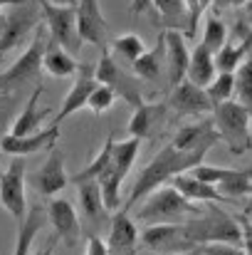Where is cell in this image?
Here are the masks:
<instances>
[{
	"instance_id": "cell-2",
	"label": "cell",
	"mask_w": 252,
	"mask_h": 255,
	"mask_svg": "<svg viewBox=\"0 0 252 255\" xmlns=\"http://www.w3.org/2000/svg\"><path fill=\"white\" fill-rule=\"evenodd\" d=\"M185 233L188 238L200 248L205 243H233V246H243V228L238 223V218H233L230 213H225L218 206H205L200 208L193 218H188L185 223Z\"/></svg>"
},
{
	"instance_id": "cell-3",
	"label": "cell",
	"mask_w": 252,
	"mask_h": 255,
	"mask_svg": "<svg viewBox=\"0 0 252 255\" xmlns=\"http://www.w3.org/2000/svg\"><path fill=\"white\" fill-rule=\"evenodd\" d=\"M200 211L198 203L188 201L180 196L170 183L156 188L144 198V203L136 211V221L144 226H156V223H185Z\"/></svg>"
},
{
	"instance_id": "cell-21",
	"label": "cell",
	"mask_w": 252,
	"mask_h": 255,
	"mask_svg": "<svg viewBox=\"0 0 252 255\" xmlns=\"http://www.w3.org/2000/svg\"><path fill=\"white\" fill-rule=\"evenodd\" d=\"M166 117V104H151V102H141L139 107H134V114L129 119V136H136V139H149L164 122Z\"/></svg>"
},
{
	"instance_id": "cell-10",
	"label": "cell",
	"mask_w": 252,
	"mask_h": 255,
	"mask_svg": "<svg viewBox=\"0 0 252 255\" xmlns=\"http://www.w3.org/2000/svg\"><path fill=\"white\" fill-rule=\"evenodd\" d=\"M94 77H96V82H101V85H109L114 92H116V97H121V99H126L131 107H139L141 102H144V97H141V87H139V77L134 75H126L116 62H114V57L111 55H101V60L96 62V67H94Z\"/></svg>"
},
{
	"instance_id": "cell-26",
	"label": "cell",
	"mask_w": 252,
	"mask_h": 255,
	"mask_svg": "<svg viewBox=\"0 0 252 255\" xmlns=\"http://www.w3.org/2000/svg\"><path fill=\"white\" fill-rule=\"evenodd\" d=\"M80 62L65 50L60 47L55 40L47 42V50H45V57H42V70L52 77H75L80 72Z\"/></svg>"
},
{
	"instance_id": "cell-4",
	"label": "cell",
	"mask_w": 252,
	"mask_h": 255,
	"mask_svg": "<svg viewBox=\"0 0 252 255\" xmlns=\"http://www.w3.org/2000/svg\"><path fill=\"white\" fill-rule=\"evenodd\" d=\"M250 119L252 112L235 99H228L213 107V124L220 134V141H225L233 156H243L245 151L252 149Z\"/></svg>"
},
{
	"instance_id": "cell-44",
	"label": "cell",
	"mask_w": 252,
	"mask_h": 255,
	"mask_svg": "<svg viewBox=\"0 0 252 255\" xmlns=\"http://www.w3.org/2000/svg\"><path fill=\"white\" fill-rule=\"evenodd\" d=\"M151 7V0H134L131 2V12L134 15H139V12H144V10H149Z\"/></svg>"
},
{
	"instance_id": "cell-32",
	"label": "cell",
	"mask_w": 252,
	"mask_h": 255,
	"mask_svg": "<svg viewBox=\"0 0 252 255\" xmlns=\"http://www.w3.org/2000/svg\"><path fill=\"white\" fill-rule=\"evenodd\" d=\"M235 102L252 112V57H245L235 70Z\"/></svg>"
},
{
	"instance_id": "cell-47",
	"label": "cell",
	"mask_w": 252,
	"mask_h": 255,
	"mask_svg": "<svg viewBox=\"0 0 252 255\" xmlns=\"http://www.w3.org/2000/svg\"><path fill=\"white\" fill-rule=\"evenodd\" d=\"M243 216H248V218H252V201L245 206V211H243Z\"/></svg>"
},
{
	"instance_id": "cell-11",
	"label": "cell",
	"mask_w": 252,
	"mask_h": 255,
	"mask_svg": "<svg viewBox=\"0 0 252 255\" xmlns=\"http://www.w3.org/2000/svg\"><path fill=\"white\" fill-rule=\"evenodd\" d=\"M252 52V25L238 22L235 32H228L225 45L215 52V67L218 72H235L240 62Z\"/></svg>"
},
{
	"instance_id": "cell-17",
	"label": "cell",
	"mask_w": 252,
	"mask_h": 255,
	"mask_svg": "<svg viewBox=\"0 0 252 255\" xmlns=\"http://www.w3.org/2000/svg\"><path fill=\"white\" fill-rule=\"evenodd\" d=\"M70 183L67 178V166H65V156L57 146H50V156L42 164V169L32 176V186L35 191H40L42 196H55L60 191H65Z\"/></svg>"
},
{
	"instance_id": "cell-6",
	"label": "cell",
	"mask_w": 252,
	"mask_h": 255,
	"mask_svg": "<svg viewBox=\"0 0 252 255\" xmlns=\"http://www.w3.org/2000/svg\"><path fill=\"white\" fill-rule=\"evenodd\" d=\"M47 42H50V32H47L45 22H40V25L32 30V42H30V47L10 65V70H7L5 75H0V92H2L5 87L25 85L27 80H32V77L40 75Z\"/></svg>"
},
{
	"instance_id": "cell-35",
	"label": "cell",
	"mask_w": 252,
	"mask_h": 255,
	"mask_svg": "<svg viewBox=\"0 0 252 255\" xmlns=\"http://www.w3.org/2000/svg\"><path fill=\"white\" fill-rule=\"evenodd\" d=\"M111 47H114V52H116L121 60H126L129 65H131L134 60H139V57L146 52V45H144V40H141L139 35H134V32L119 35V37L111 42Z\"/></svg>"
},
{
	"instance_id": "cell-48",
	"label": "cell",
	"mask_w": 252,
	"mask_h": 255,
	"mask_svg": "<svg viewBox=\"0 0 252 255\" xmlns=\"http://www.w3.org/2000/svg\"><path fill=\"white\" fill-rule=\"evenodd\" d=\"M180 255H200V248H195V251H188V253H180Z\"/></svg>"
},
{
	"instance_id": "cell-27",
	"label": "cell",
	"mask_w": 252,
	"mask_h": 255,
	"mask_svg": "<svg viewBox=\"0 0 252 255\" xmlns=\"http://www.w3.org/2000/svg\"><path fill=\"white\" fill-rule=\"evenodd\" d=\"M151 7L156 10L164 30H178L185 35L188 30V10L183 0H151Z\"/></svg>"
},
{
	"instance_id": "cell-41",
	"label": "cell",
	"mask_w": 252,
	"mask_h": 255,
	"mask_svg": "<svg viewBox=\"0 0 252 255\" xmlns=\"http://www.w3.org/2000/svg\"><path fill=\"white\" fill-rule=\"evenodd\" d=\"M238 223L243 228V251H245V255H252V218L240 216Z\"/></svg>"
},
{
	"instance_id": "cell-51",
	"label": "cell",
	"mask_w": 252,
	"mask_h": 255,
	"mask_svg": "<svg viewBox=\"0 0 252 255\" xmlns=\"http://www.w3.org/2000/svg\"><path fill=\"white\" fill-rule=\"evenodd\" d=\"M250 57H252V52H250Z\"/></svg>"
},
{
	"instance_id": "cell-49",
	"label": "cell",
	"mask_w": 252,
	"mask_h": 255,
	"mask_svg": "<svg viewBox=\"0 0 252 255\" xmlns=\"http://www.w3.org/2000/svg\"><path fill=\"white\" fill-rule=\"evenodd\" d=\"M245 171H248V176L252 178V164H250V166H245Z\"/></svg>"
},
{
	"instance_id": "cell-16",
	"label": "cell",
	"mask_w": 252,
	"mask_h": 255,
	"mask_svg": "<svg viewBox=\"0 0 252 255\" xmlns=\"http://www.w3.org/2000/svg\"><path fill=\"white\" fill-rule=\"evenodd\" d=\"M164 42H166V82L175 87L185 80L188 62H190V47L183 32L178 30H164Z\"/></svg>"
},
{
	"instance_id": "cell-37",
	"label": "cell",
	"mask_w": 252,
	"mask_h": 255,
	"mask_svg": "<svg viewBox=\"0 0 252 255\" xmlns=\"http://www.w3.org/2000/svg\"><path fill=\"white\" fill-rule=\"evenodd\" d=\"M185 10H188V30H185V40H193L198 35V25L203 20V15L213 7V0H183Z\"/></svg>"
},
{
	"instance_id": "cell-40",
	"label": "cell",
	"mask_w": 252,
	"mask_h": 255,
	"mask_svg": "<svg viewBox=\"0 0 252 255\" xmlns=\"http://www.w3.org/2000/svg\"><path fill=\"white\" fill-rule=\"evenodd\" d=\"M84 255H109L106 241L99 238L96 233H89V238H86V253Z\"/></svg>"
},
{
	"instance_id": "cell-7",
	"label": "cell",
	"mask_w": 252,
	"mask_h": 255,
	"mask_svg": "<svg viewBox=\"0 0 252 255\" xmlns=\"http://www.w3.org/2000/svg\"><path fill=\"white\" fill-rule=\"evenodd\" d=\"M42 20L40 5H32L30 0L12 5V10L0 12V55L22 45L27 40V32L35 30Z\"/></svg>"
},
{
	"instance_id": "cell-46",
	"label": "cell",
	"mask_w": 252,
	"mask_h": 255,
	"mask_svg": "<svg viewBox=\"0 0 252 255\" xmlns=\"http://www.w3.org/2000/svg\"><path fill=\"white\" fill-rule=\"evenodd\" d=\"M245 22H248V25H252V0L245 5Z\"/></svg>"
},
{
	"instance_id": "cell-50",
	"label": "cell",
	"mask_w": 252,
	"mask_h": 255,
	"mask_svg": "<svg viewBox=\"0 0 252 255\" xmlns=\"http://www.w3.org/2000/svg\"><path fill=\"white\" fill-rule=\"evenodd\" d=\"M250 131H252V119H250Z\"/></svg>"
},
{
	"instance_id": "cell-20",
	"label": "cell",
	"mask_w": 252,
	"mask_h": 255,
	"mask_svg": "<svg viewBox=\"0 0 252 255\" xmlns=\"http://www.w3.org/2000/svg\"><path fill=\"white\" fill-rule=\"evenodd\" d=\"M168 183H170L180 196H185V198L193 201V203H223V201H228L213 183H205V181L195 178L190 171L175 173Z\"/></svg>"
},
{
	"instance_id": "cell-19",
	"label": "cell",
	"mask_w": 252,
	"mask_h": 255,
	"mask_svg": "<svg viewBox=\"0 0 252 255\" xmlns=\"http://www.w3.org/2000/svg\"><path fill=\"white\" fill-rule=\"evenodd\" d=\"M47 218H50L55 233L60 236V241H67L70 246H75L80 241V216L67 198H50Z\"/></svg>"
},
{
	"instance_id": "cell-12",
	"label": "cell",
	"mask_w": 252,
	"mask_h": 255,
	"mask_svg": "<svg viewBox=\"0 0 252 255\" xmlns=\"http://www.w3.org/2000/svg\"><path fill=\"white\" fill-rule=\"evenodd\" d=\"M57 139H60V124H50L47 129H40V131H32L25 136L5 134V136H0V149L7 156H30V154L55 146Z\"/></svg>"
},
{
	"instance_id": "cell-5",
	"label": "cell",
	"mask_w": 252,
	"mask_h": 255,
	"mask_svg": "<svg viewBox=\"0 0 252 255\" xmlns=\"http://www.w3.org/2000/svg\"><path fill=\"white\" fill-rule=\"evenodd\" d=\"M40 12H42V22L50 32V40H55L60 47H65L70 55L82 50V37L77 30V7H65V5H55L50 0H37Z\"/></svg>"
},
{
	"instance_id": "cell-43",
	"label": "cell",
	"mask_w": 252,
	"mask_h": 255,
	"mask_svg": "<svg viewBox=\"0 0 252 255\" xmlns=\"http://www.w3.org/2000/svg\"><path fill=\"white\" fill-rule=\"evenodd\" d=\"M57 243H60V236L55 233V236H52V238H50V241H47V243H45L40 251H35V253H30V255H52V253H55V248H57Z\"/></svg>"
},
{
	"instance_id": "cell-29",
	"label": "cell",
	"mask_w": 252,
	"mask_h": 255,
	"mask_svg": "<svg viewBox=\"0 0 252 255\" xmlns=\"http://www.w3.org/2000/svg\"><path fill=\"white\" fill-rule=\"evenodd\" d=\"M139 149H141V139H136V136H129L124 141H114V156H111V166L109 169L126 176L131 171V166H134L136 156H139Z\"/></svg>"
},
{
	"instance_id": "cell-30",
	"label": "cell",
	"mask_w": 252,
	"mask_h": 255,
	"mask_svg": "<svg viewBox=\"0 0 252 255\" xmlns=\"http://www.w3.org/2000/svg\"><path fill=\"white\" fill-rule=\"evenodd\" d=\"M80 186V206H82L84 216L89 221H99L101 218V211H104V201H101V188H99V181H82L77 183Z\"/></svg>"
},
{
	"instance_id": "cell-34",
	"label": "cell",
	"mask_w": 252,
	"mask_h": 255,
	"mask_svg": "<svg viewBox=\"0 0 252 255\" xmlns=\"http://www.w3.org/2000/svg\"><path fill=\"white\" fill-rule=\"evenodd\" d=\"M205 92H208L213 107H215V104H223V102H228V99H233V97H235V72H218L215 80L205 87Z\"/></svg>"
},
{
	"instance_id": "cell-28",
	"label": "cell",
	"mask_w": 252,
	"mask_h": 255,
	"mask_svg": "<svg viewBox=\"0 0 252 255\" xmlns=\"http://www.w3.org/2000/svg\"><path fill=\"white\" fill-rule=\"evenodd\" d=\"M111 156H114V136H106L101 151L91 159L89 166H84L80 173H75L72 181H75V183H82V181H96L104 171H109V166H111Z\"/></svg>"
},
{
	"instance_id": "cell-22",
	"label": "cell",
	"mask_w": 252,
	"mask_h": 255,
	"mask_svg": "<svg viewBox=\"0 0 252 255\" xmlns=\"http://www.w3.org/2000/svg\"><path fill=\"white\" fill-rule=\"evenodd\" d=\"M47 221L50 218H47V211L42 206H37V203L30 206L27 213H25V218L20 221V231H17V241H15L12 255H30V248H32L37 233L45 228Z\"/></svg>"
},
{
	"instance_id": "cell-14",
	"label": "cell",
	"mask_w": 252,
	"mask_h": 255,
	"mask_svg": "<svg viewBox=\"0 0 252 255\" xmlns=\"http://www.w3.org/2000/svg\"><path fill=\"white\" fill-rule=\"evenodd\" d=\"M218 141H220V134L213 124V117H210V119H200L195 124L180 127L170 144L180 151H203V154H208Z\"/></svg>"
},
{
	"instance_id": "cell-1",
	"label": "cell",
	"mask_w": 252,
	"mask_h": 255,
	"mask_svg": "<svg viewBox=\"0 0 252 255\" xmlns=\"http://www.w3.org/2000/svg\"><path fill=\"white\" fill-rule=\"evenodd\" d=\"M203 159H205L203 151H180V149H175L173 144H168L166 149H161V151L144 166V171L139 173V178H136V183H134V188H131V193H129V198H126L124 211L134 208V206L141 203L149 193H154L156 188L166 186L175 173L195 169L198 164H203Z\"/></svg>"
},
{
	"instance_id": "cell-18",
	"label": "cell",
	"mask_w": 252,
	"mask_h": 255,
	"mask_svg": "<svg viewBox=\"0 0 252 255\" xmlns=\"http://www.w3.org/2000/svg\"><path fill=\"white\" fill-rule=\"evenodd\" d=\"M96 85H99V82H96V77H94V67L82 65L80 72L75 75V82L70 87L67 97L62 99V107H60V112L55 114L52 124H62L67 117H72L75 112L84 109V107H86V99H89V94H91V89Z\"/></svg>"
},
{
	"instance_id": "cell-33",
	"label": "cell",
	"mask_w": 252,
	"mask_h": 255,
	"mask_svg": "<svg viewBox=\"0 0 252 255\" xmlns=\"http://www.w3.org/2000/svg\"><path fill=\"white\" fill-rule=\"evenodd\" d=\"M228 27H225V22L215 15V12H208V17H205V30H203V45L208 47V50H213V52H218L223 45H225V40H228Z\"/></svg>"
},
{
	"instance_id": "cell-23",
	"label": "cell",
	"mask_w": 252,
	"mask_h": 255,
	"mask_svg": "<svg viewBox=\"0 0 252 255\" xmlns=\"http://www.w3.org/2000/svg\"><path fill=\"white\" fill-rule=\"evenodd\" d=\"M40 94H42V87L37 85L35 87V92L30 94L25 109L17 114V119H15V124H12V129H10V134H15V136H25V134L40 131L42 122H45V119L50 117V112H52V109H42V107H40Z\"/></svg>"
},
{
	"instance_id": "cell-31",
	"label": "cell",
	"mask_w": 252,
	"mask_h": 255,
	"mask_svg": "<svg viewBox=\"0 0 252 255\" xmlns=\"http://www.w3.org/2000/svg\"><path fill=\"white\" fill-rule=\"evenodd\" d=\"M225 198H240V196H248L252 193V178L248 176L245 169H230L228 176L215 186Z\"/></svg>"
},
{
	"instance_id": "cell-13",
	"label": "cell",
	"mask_w": 252,
	"mask_h": 255,
	"mask_svg": "<svg viewBox=\"0 0 252 255\" xmlns=\"http://www.w3.org/2000/svg\"><path fill=\"white\" fill-rule=\"evenodd\" d=\"M170 99H168V107L178 114H185V117H203L208 112H213V102L205 92V87L195 85L190 80H183L175 87H170Z\"/></svg>"
},
{
	"instance_id": "cell-45",
	"label": "cell",
	"mask_w": 252,
	"mask_h": 255,
	"mask_svg": "<svg viewBox=\"0 0 252 255\" xmlns=\"http://www.w3.org/2000/svg\"><path fill=\"white\" fill-rule=\"evenodd\" d=\"M50 2H55V5H65V7H77L80 0H50Z\"/></svg>"
},
{
	"instance_id": "cell-42",
	"label": "cell",
	"mask_w": 252,
	"mask_h": 255,
	"mask_svg": "<svg viewBox=\"0 0 252 255\" xmlns=\"http://www.w3.org/2000/svg\"><path fill=\"white\" fill-rule=\"evenodd\" d=\"M250 0H213V10L215 12H223V10H240L245 7Z\"/></svg>"
},
{
	"instance_id": "cell-36",
	"label": "cell",
	"mask_w": 252,
	"mask_h": 255,
	"mask_svg": "<svg viewBox=\"0 0 252 255\" xmlns=\"http://www.w3.org/2000/svg\"><path fill=\"white\" fill-rule=\"evenodd\" d=\"M114 102H116V92L109 85H101V82H99V85L91 89L89 99H86V109H89L91 114H104Z\"/></svg>"
},
{
	"instance_id": "cell-9",
	"label": "cell",
	"mask_w": 252,
	"mask_h": 255,
	"mask_svg": "<svg viewBox=\"0 0 252 255\" xmlns=\"http://www.w3.org/2000/svg\"><path fill=\"white\" fill-rule=\"evenodd\" d=\"M0 206L20 223L27 213V193H25V161L15 156L7 169L0 171Z\"/></svg>"
},
{
	"instance_id": "cell-24",
	"label": "cell",
	"mask_w": 252,
	"mask_h": 255,
	"mask_svg": "<svg viewBox=\"0 0 252 255\" xmlns=\"http://www.w3.org/2000/svg\"><path fill=\"white\" fill-rule=\"evenodd\" d=\"M218 75V67H215V52L208 50L203 42H198L193 50H190V62H188V72H185V80L195 82L200 87H208Z\"/></svg>"
},
{
	"instance_id": "cell-25",
	"label": "cell",
	"mask_w": 252,
	"mask_h": 255,
	"mask_svg": "<svg viewBox=\"0 0 252 255\" xmlns=\"http://www.w3.org/2000/svg\"><path fill=\"white\" fill-rule=\"evenodd\" d=\"M164 67H166V42H164V35L159 37L156 47L146 50L139 60L131 62V70L139 80H146V82H159L161 75H164Z\"/></svg>"
},
{
	"instance_id": "cell-15",
	"label": "cell",
	"mask_w": 252,
	"mask_h": 255,
	"mask_svg": "<svg viewBox=\"0 0 252 255\" xmlns=\"http://www.w3.org/2000/svg\"><path fill=\"white\" fill-rule=\"evenodd\" d=\"M141 243V233L134 223V218L126 211H116L109 223V255H136V248Z\"/></svg>"
},
{
	"instance_id": "cell-8",
	"label": "cell",
	"mask_w": 252,
	"mask_h": 255,
	"mask_svg": "<svg viewBox=\"0 0 252 255\" xmlns=\"http://www.w3.org/2000/svg\"><path fill=\"white\" fill-rule=\"evenodd\" d=\"M141 243L154 251L156 255H180L188 251H195L198 246L188 238L183 223H156L146 226L141 233Z\"/></svg>"
},
{
	"instance_id": "cell-39",
	"label": "cell",
	"mask_w": 252,
	"mask_h": 255,
	"mask_svg": "<svg viewBox=\"0 0 252 255\" xmlns=\"http://www.w3.org/2000/svg\"><path fill=\"white\" fill-rule=\"evenodd\" d=\"M200 255H245V251L233 243H205L200 246Z\"/></svg>"
},
{
	"instance_id": "cell-38",
	"label": "cell",
	"mask_w": 252,
	"mask_h": 255,
	"mask_svg": "<svg viewBox=\"0 0 252 255\" xmlns=\"http://www.w3.org/2000/svg\"><path fill=\"white\" fill-rule=\"evenodd\" d=\"M228 171L230 169H220V166H208V164H198L195 169H190V173L195 176V178H200V181H205V183H213V186H218L225 176H228Z\"/></svg>"
}]
</instances>
